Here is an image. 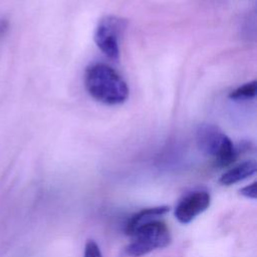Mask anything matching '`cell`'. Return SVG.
Segmentation results:
<instances>
[{"label":"cell","mask_w":257,"mask_h":257,"mask_svg":"<svg viewBox=\"0 0 257 257\" xmlns=\"http://www.w3.org/2000/svg\"><path fill=\"white\" fill-rule=\"evenodd\" d=\"M84 85L89 95L106 105H118L128 97V86L121 75L109 65L97 62L84 73Z\"/></svg>","instance_id":"cell-1"},{"label":"cell","mask_w":257,"mask_h":257,"mask_svg":"<svg viewBox=\"0 0 257 257\" xmlns=\"http://www.w3.org/2000/svg\"><path fill=\"white\" fill-rule=\"evenodd\" d=\"M128 236L131 242L123 249L126 257H142L154 250L167 247L172 241L170 229L162 219L140 225Z\"/></svg>","instance_id":"cell-2"},{"label":"cell","mask_w":257,"mask_h":257,"mask_svg":"<svg viewBox=\"0 0 257 257\" xmlns=\"http://www.w3.org/2000/svg\"><path fill=\"white\" fill-rule=\"evenodd\" d=\"M196 142L199 149L213 158L219 167L231 165L237 157V151L231 139L215 124H200L196 131Z\"/></svg>","instance_id":"cell-3"},{"label":"cell","mask_w":257,"mask_h":257,"mask_svg":"<svg viewBox=\"0 0 257 257\" xmlns=\"http://www.w3.org/2000/svg\"><path fill=\"white\" fill-rule=\"evenodd\" d=\"M125 28V19L115 15H105L98 21L94 31V42L108 58H118L119 41Z\"/></svg>","instance_id":"cell-4"},{"label":"cell","mask_w":257,"mask_h":257,"mask_svg":"<svg viewBox=\"0 0 257 257\" xmlns=\"http://www.w3.org/2000/svg\"><path fill=\"white\" fill-rule=\"evenodd\" d=\"M210 203L211 196L207 191H193L179 201L175 208L174 215L180 223L188 224L206 211L209 208Z\"/></svg>","instance_id":"cell-5"},{"label":"cell","mask_w":257,"mask_h":257,"mask_svg":"<svg viewBox=\"0 0 257 257\" xmlns=\"http://www.w3.org/2000/svg\"><path fill=\"white\" fill-rule=\"evenodd\" d=\"M170 210V207L168 206H155L150 208L142 209L136 213H134L126 221L125 223V233L128 235L135 228L139 227L142 224L148 223L153 220L162 219L163 216H165Z\"/></svg>","instance_id":"cell-6"},{"label":"cell","mask_w":257,"mask_h":257,"mask_svg":"<svg viewBox=\"0 0 257 257\" xmlns=\"http://www.w3.org/2000/svg\"><path fill=\"white\" fill-rule=\"evenodd\" d=\"M256 173V163L255 161H245L242 162L222 174L219 179L220 184L224 186H231L239 183L243 180L248 179Z\"/></svg>","instance_id":"cell-7"},{"label":"cell","mask_w":257,"mask_h":257,"mask_svg":"<svg viewBox=\"0 0 257 257\" xmlns=\"http://www.w3.org/2000/svg\"><path fill=\"white\" fill-rule=\"evenodd\" d=\"M256 80H252L236 87L229 93V97L234 100L251 99L256 94Z\"/></svg>","instance_id":"cell-8"},{"label":"cell","mask_w":257,"mask_h":257,"mask_svg":"<svg viewBox=\"0 0 257 257\" xmlns=\"http://www.w3.org/2000/svg\"><path fill=\"white\" fill-rule=\"evenodd\" d=\"M83 257H102L101 251L94 240H87L84 246Z\"/></svg>","instance_id":"cell-9"},{"label":"cell","mask_w":257,"mask_h":257,"mask_svg":"<svg viewBox=\"0 0 257 257\" xmlns=\"http://www.w3.org/2000/svg\"><path fill=\"white\" fill-rule=\"evenodd\" d=\"M239 193L247 199H256V182H253L239 190Z\"/></svg>","instance_id":"cell-10"}]
</instances>
